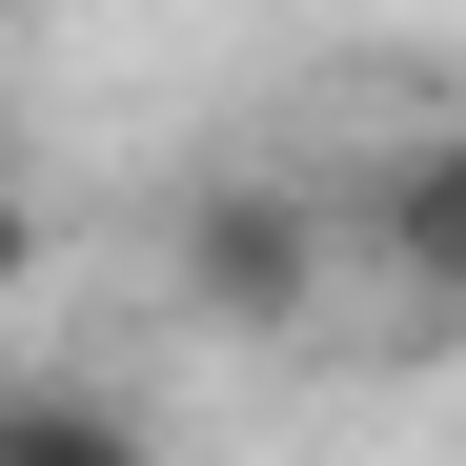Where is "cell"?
<instances>
[{
    "label": "cell",
    "mask_w": 466,
    "mask_h": 466,
    "mask_svg": "<svg viewBox=\"0 0 466 466\" xmlns=\"http://www.w3.org/2000/svg\"><path fill=\"white\" fill-rule=\"evenodd\" d=\"M345 203V264L406 304V345H466V122H406L365 183H325Z\"/></svg>",
    "instance_id": "2"
},
{
    "label": "cell",
    "mask_w": 466,
    "mask_h": 466,
    "mask_svg": "<svg viewBox=\"0 0 466 466\" xmlns=\"http://www.w3.org/2000/svg\"><path fill=\"white\" fill-rule=\"evenodd\" d=\"M0 466H163V446H142V406H102V385H0Z\"/></svg>",
    "instance_id": "3"
},
{
    "label": "cell",
    "mask_w": 466,
    "mask_h": 466,
    "mask_svg": "<svg viewBox=\"0 0 466 466\" xmlns=\"http://www.w3.org/2000/svg\"><path fill=\"white\" fill-rule=\"evenodd\" d=\"M325 284H345V203L325 183H284V163L183 183V304H203V325L284 345V325H325Z\"/></svg>",
    "instance_id": "1"
},
{
    "label": "cell",
    "mask_w": 466,
    "mask_h": 466,
    "mask_svg": "<svg viewBox=\"0 0 466 466\" xmlns=\"http://www.w3.org/2000/svg\"><path fill=\"white\" fill-rule=\"evenodd\" d=\"M21 284H41V203L0 183V304H21Z\"/></svg>",
    "instance_id": "4"
}]
</instances>
